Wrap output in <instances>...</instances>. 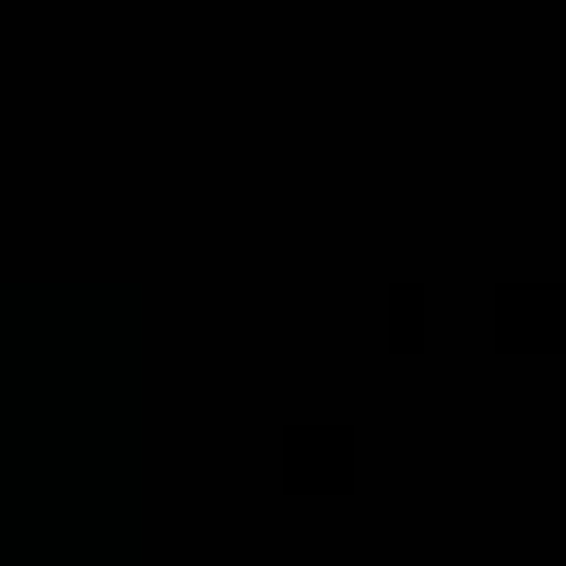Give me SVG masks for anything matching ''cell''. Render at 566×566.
Instances as JSON below:
<instances>
[{
	"instance_id": "1",
	"label": "cell",
	"mask_w": 566,
	"mask_h": 566,
	"mask_svg": "<svg viewBox=\"0 0 566 566\" xmlns=\"http://www.w3.org/2000/svg\"><path fill=\"white\" fill-rule=\"evenodd\" d=\"M504 336H513V345H557V336H566V292H557V283L504 292Z\"/></svg>"
}]
</instances>
